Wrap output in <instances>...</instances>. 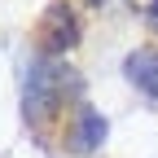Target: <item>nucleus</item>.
Instances as JSON below:
<instances>
[{
	"label": "nucleus",
	"mask_w": 158,
	"mask_h": 158,
	"mask_svg": "<svg viewBox=\"0 0 158 158\" xmlns=\"http://www.w3.org/2000/svg\"><path fill=\"white\" fill-rule=\"evenodd\" d=\"M149 22L158 27V0H154V5H149Z\"/></svg>",
	"instance_id": "4"
},
{
	"label": "nucleus",
	"mask_w": 158,
	"mask_h": 158,
	"mask_svg": "<svg viewBox=\"0 0 158 158\" xmlns=\"http://www.w3.org/2000/svg\"><path fill=\"white\" fill-rule=\"evenodd\" d=\"M123 75H127L145 97L158 101V53H154V48H132L127 62H123Z\"/></svg>",
	"instance_id": "2"
},
{
	"label": "nucleus",
	"mask_w": 158,
	"mask_h": 158,
	"mask_svg": "<svg viewBox=\"0 0 158 158\" xmlns=\"http://www.w3.org/2000/svg\"><path fill=\"white\" fill-rule=\"evenodd\" d=\"M75 40H79V18H75V9H70V5H48L44 18L35 22V48L53 57V53H66Z\"/></svg>",
	"instance_id": "1"
},
{
	"label": "nucleus",
	"mask_w": 158,
	"mask_h": 158,
	"mask_svg": "<svg viewBox=\"0 0 158 158\" xmlns=\"http://www.w3.org/2000/svg\"><path fill=\"white\" fill-rule=\"evenodd\" d=\"M92 5H97V0H92Z\"/></svg>",
	"instance_id": "5"
},
{
	"label": "nucleus",
	"mask_w": 158,
	"mask_h": 158,
	"mask_svg": "<svg viewBox=\"0 0 158 158\" xmlns=\"http://www.w3.org/2000/svg\"><path fill=\"white\" fill-rule=\"evenodd\" d=\"M75 132H70V145L79 149V154H88V149H97L106 141V118L97 114V110H88V106H79V114H75V123H70Z\"/></svg>",
	"instance_id": "3"
}]
</instances>
